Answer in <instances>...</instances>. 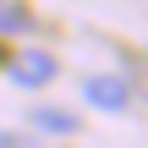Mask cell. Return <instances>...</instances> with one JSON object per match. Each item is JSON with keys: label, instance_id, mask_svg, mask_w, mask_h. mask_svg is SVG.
Here are the masks:
<instances>
[{"label": "cell", "instance_id": "cell-2", "mask_svg": "<svg viewBox=\"0 0 148 148\" xmlns=\"http://www.w3.org/2000/svg\"><path fill=\"white\" fill-rule=\"evenodd\" d=\"M11 82H16V88H44V82H55V55L22 49V55L11 60Z\"/></svg>", "mask_w": 148, "mask_h": 148}, {"label": "cell", "instance_id": "cell-3", "mask_svg": "<svg viewBox=\"0 0 148 148\" xmlns=\"http://www.w3.org/2000/svg\"><path fill=\"white\" fill-rule=\"evenodd\" d=\"M27 121H33V132H44V137H71V132H77V115L60 110V104H38Z\"/></svg>", "mask_w": 148, "mask_h": 148}, {"label": "cell", "instance_id": "cell-4", "mask_svg": "<svg viewBox=\"0 0 148 148\" xmlns=\"http://www.w3.org/2000/svg\"><path fill=\"white\" fill-rule=\"evenodd\" d=\"M0 148H38L33 137H22V132H0Z\"/></svg>", "mask_w": 148, "mask_h": 148}, {"label": "cell", "instance_id": "cell-1", "mask_svg": "<svg viewBox=\"0 0 148 148\" xmlns=\"http://www.w3.org/2000/svg\"><path fill=\"white\" fill-rule=\"evenodd\" d=\"M82 99H88L93 110L115 115V110H126V104H132V82H126V77H115V71H99V77H88V82H82Z\"/></svg>", "mask_w": 148, "mask_h": 148}]
</instances>
